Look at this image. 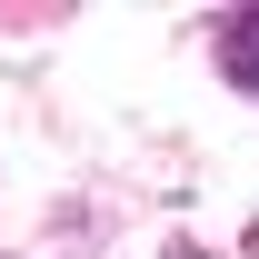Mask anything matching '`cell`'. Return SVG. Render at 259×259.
<instances>
[{
	"mask_svg": "<svg viewBox=\"0 0 259 259\" xmlns=\"http://www.w3.org/2000/svg\"><path fill=\"white\" fill-rule=\"evenodd\" d=\"M229 70L259 90V10H249V20H229Z\"/></svg>",
	"mask_w": 259,
	"mask_h": 259,
	"instance_id": "6da1fadb",
	"label": "cell"
}]
</instances>
